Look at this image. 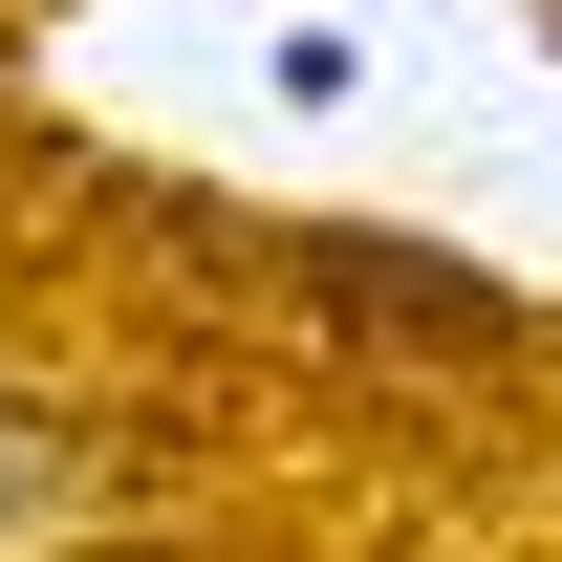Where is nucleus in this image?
<instances>
[{"mask_svg":"<svg viewBox=\"0 0 562 562\" xmlns=\"http://www.w3.org/2000/svg\"><path fill=\"white\" fill-rule=\"evenodd\" d=\"M260 281H303L325 325H368V347H432V368H497L519 347V281L454 260V238H390V216H281Z\"/></svg>","mask_w":562,"mask_h":562,"instance_id":"f257e3e1","label":"nucleus"},{"mask_svg":"<svg viewBox=\"0 0 562 562\" xmlns=\"http://www.w3.org/2000/svg\"><path fill=\"white\" fill-rule=\"evenodd\" d=\"M87 497H109V412L0 390V541H44V519H87Z\"/></svg>","mask_w":562,"mask_h":562,"instance_id":"f03ea898","label":"nucleus"},{"mask_svg":"<svg viewBox=\"0 0 562 562\" xmlns=\"http://www.w3.org/2000/svg\"><path fill=\"white\" fill-rule=\"evenodd\" d=\"M541 22H562V0H541Z\"/></svg>","mask_w":562,"mask_h":562,"instance_id":"7ed1b4c3","label":"nucleus"}]
</instances>
